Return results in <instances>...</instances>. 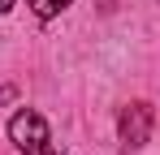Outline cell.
<instances>
[{
    "label": "cell",
    "mask_w": 160,
    "mask_h": 155,
    "mask_svg": "<svg viewBox=\"0 0 160 155\" xmlns=\"http://www.w3.org/2000/svg\"><path fill=\"white\" fill-rule=\"evenodd\" d=\"M9 138H13L22 151H35V147L48 142V121H43L35 108H22V112L9 121Z\"/></svg>",
    "instance_id": "obj_1"
},
{
    "label": "cell",
    "mask_w": 160,
    "mask_h": 155,
    "mask_svg": "<svg viewBox=\"0 0 160 155\" xmlns=\"http://www.w3.org/2000/svg\"><path fill=\"white\" fill-rule=\"evenodd\" d=\"M117 134H121L126 147H143V142L152 138V108H147V103H130V108H121V116H117Z\"/></svg>",
    "instance_id": "obj_2"
},
{
    "label": "cell",
    "mask_w": 160,
    "mask_h": 155,
    "mask_svg": "<svg viewBox=\"0 0 160 155\" xmlns=\"http://www.w3.org/2000/svg\"><path fill=\"white\" fill-rule=\"evenodd\" d=\"M26 4H30V13H35V17H43V22H48V17H56L69 0H26Z\"/></svg>",
    "instance_id": "obj_3"
},
{
    "label": "cell",
    "mask_w": 160,
    "mask_h": 155,
    "mask_svg": "<svg viewBox=\"0 0 160 155\" xmlns=\"http://www.w3.org/2000/svg\"><path fill=\"white\" fill-rule=\"evenodd\" d=\"M22 155H52V147L43 142V147H35V151H22Z\"/></svg>",
    "instance_id": "obj_4"
},
{
    "label": "cell",
    "mask_w": 160,
    "mask_h": 155,
    "mask_svg": "<svg viewBox=\"0 0 160 155\" xmlns=\"http://www.w3.org/2000/svg\"><path fill=\"white\" fill-rule=\"evenodd\" d=\"M13 4H18V0H0V13H9V9H13Z\"/></svg>",
    "instance_id": "obj_5"
}]
</instances>
